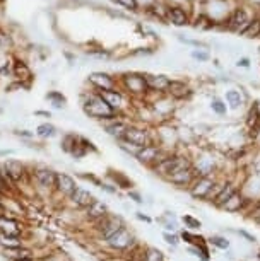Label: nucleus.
Masks as SVG:
<instances>
[{
    "label": "nucleus",
    "mask_w": 260,
    "mask_h": 261,
    "mask_svg": "<svg viewBox=\"0 0 260 261\" xmlns=\"http://www.w3.org/2000/svg\"><path fill=\"white\" fill-rule=\"evenodd\" d=\"M259 9L254 7L249 2H240L233 7L231 14L228 15L225 26L223 29L228 31V33H235V34H242L243 31L247 29V26L252 22V19L257 15Z\"/></svg>",
    "instance_id": "nucleus-1"
},
{
    "label": "nucleus",
    "mask_w": 260,
    "mask_h": 261,
    "mask_svg": "<svg viewBox=\"0 0 260 261\" xmlns=\"http://www.w3.org/2000/svg\"><path fill=\"white\" fill-rule=\"evenodd\" d=\"M82 110L89 118L98 120V122H108V120H113L120 116L118 113H115L110 106L105 103V99L99 96V92L91 91L82 94Z\"/></svg>",
    "instance_id": "nucleus-2"
},
{
    "label": "nucleus",
    "mask_w": 260,
    "mask_h": 261,
    "mask_svg": "<svg viewBox=\"0 0 260 261\" xmlns=\"http://www.w3.org/2000/svg\"><path fill=\"white\" fill-rule=\"evenodd\" d=\"M120 84L129 94L135 96V98H142V96L149 94L146 82V74H139V72H127L122 75Z\"/></svg>",
    "instance_id": "nucleus-3"
},
{
    "label": "nucleus",
    "mask_w": 260,
    "mask_h": 261,
    "mask_svg": "<svg viewBox=\"0 0 260 261\" xmlns=\"http://www.w3.org/2000/svg\"><path fill=\"white\" fill-rule=\"evenodd\" d=\"M190 166H192L190 160L187 157H183V155H166L161 162L156 164L153 167V171H154V174H158L166 179L168 176H171L173 172L185 169V167H190Z\"/></svg>",
    "instance_id": "nucleus-4"
},
{
    "label": "nucleus",
    "mask_w": 260,
    "mask_h": 261,
    "mask_svg": "<svg viewBox=\"0 0 260 261\" xmlns=\"http://www.w3.org/2000/svg\"><path fill=\"white\" fill-rule=\"evenodd\" d=\"M94 226H96V232L99 234V238H103L106 241V239H110L113 234H117L122 227H125V222H123V219L118 214H111L110 212L106 217H103L101 220H98Z\"/></svg>",
    "instance_id": "nucleus-5"
},
{
    "label": "nucleus",
    "mask_w": 260,
    "mask_h": 261,
    "mask_svg": "<svg viewBox=\"0 0 260 261\" xmlns=\"http://www.w3.org/2000/svg\"><path fill=\"white\" fill-rule=\"evenodd\" d=\"M166 22L177 27L192 26V10L182 3H166Z\"/></svg>",
    "instance_id": "nucleus-6"
},
{
    "label": "nucleus",
    "mask_w": 260,
    "mask_h": 261,
    "mask_svg": "<svg viewBox=\"0 0 260 261\" xmlns=\"http://www.w3.org/2000/svg\"><path fill=\"white\" fill-rule=\"evenodd\" d=\"M165 157H166V154L163 152L161 145H158V143H151V145L142 147L141 150L137 152L135 160H137L139 164H142V166H147L153 169L156 164L161 162Z\"/></svg>",
    "instance_id": "nucleus-7"
},
{
    "label": "nucleus",
    "mask_w": 260,
    "mask_h": 261,
    "mask_svg": "<svg viewBox=\"0 0 260 261\" xmlns=\"http://www.w3.org/2000/svg\"><path fill=\"white\" fill-rule=\"evenodd\" d=\"M216 188V181L213 176H197L194 183L190 184L189 193L194 200H206L209 198L213 190Z\"/></svg>",
    "instance_id": "nucleus-8"
},
{
    "label": "nucleus",
    "mask_w": 260,
    "mask_h": 261,
    "mask_svg": "<svg viewBox=\"0 0 260 261\" xmlns=\"http://www.w3.org/2000/svg\"><path fill=\"white\" fill-rule=\"evenodd\" d=\"M33 174V183L36 184L38 190L43 191H53L55 190V179H57V171H53L51 167L41 166L36 167V169L31 172Z\"/></svg>",
    "instance_id": "nucleus-9"
},
{
    "label": "nucleus",
    "mask_w": 260,
    "mask_h": 261,
    "mask_svg": "<svg viewBox=\"0 0 260 261\" xmlns=\"http://www.w3.org/2000/svg\"><path fill=\"white\" fill-rule=\"evenodd\" d=\"M106 244L113 251H127L135 244V238L132 234V231H129V227H122L117 234H113L110 239H106Z\"/></svg>",
    "instance_id": "nucleus-10"
},
{
    "label": "nucleus",
    "mask_w": 260,
    "mask_h": 261,
    "mask_svg": "<svg viewBox=\"0 0 260 261\" xmlns=\"http://www.w3.org/2000/svg\"><path fill=\"white\" fill-rule=\"evenodd\" d=\"M87 82L94 87L96 92H103V91H115L118 86L117 79L111 77L106 72H93V74L87 77Z\"/></svg>",
    "instance_id": "nucleus-11"
},
{
    "label": "nucleus",
    "mask_w": 260,
    "mask_h": 261,
    "mask_svg": "<svg viewBox=\"0 0 260 261\" xmlns=\"http://www.w3.org/2000/svg\"><path fill=\"white\" fill-rule=\"evenodd\" d=\"M0 169H2L3 174H5L14 184L19 183V181H22L24 176L27 174L26 166H24L21 160H17V159H7L5 162L0 166Z\"/></svg>",
    "instance_id": "nucleus-12"
},
{
    "label": "nucleus",
    "mask_w": 260,
    "mask_h": 261,
    "mask_svg": "<svg viewBox=\"0 0 260 261\" xmlns=\"http://www.w3.org/2000/svg\"><path fill=\"white\" fill-rule=\"evenodd\" d=\"M79 184L75 183V179L72 178L67 172H57V179H55V190L53 193L60 195L62 198H69V196L74 193V190Z\"/></svg>",
    "instance_id": "nucleus-13"
},
{
    "label": "nucleus",
    "mask_w": 260,
    "mask_h": 261,
    "mask_svg": "<svg viewBox=\"0 0 260 261\" xmlns=\"http://www.w3.org/2000/svg\"><path fill=\"white\" fill-rule=\"evenodd\" d=\"M93 200H94V196H93V193H91L89 190H86V188H82V186H77L74 190V193H72L69 198H67V203H69L72 208L84 210V208L89 207Z\"/></svg>",
    "instance_id": "nucleus-14"
},
{
    "label": "nucleus",
    "mask_w": 260,
    "mask_h": 261,
    "mask_svg": "<svg viewBox=\"0 0 260 261\" xmlns=\"http://www.w3.org/2000/svg\"><path fill=\"white\" fill-rule=\"evenodd\" d=\"M123 138H125L127 142L137 145V147H146V145L154 143L153 138H151V135H149V131H147L146 128H139V127H134V125L129 127V130H127V133Z\"/></svg>",
    "instance_id": "nucleus-15"
},
{
    "label": "nucleus",
    "mask_w": 260,
    "mask_h": 261,
    "mask_svg": "<svg viewBox=\"0 0 260 261\" xmlns=\"http://www.w3.org/2000/svg\"><path fill=\"white\" fill-rule=\"evenodd\" d=\"M146 82L149 92H154L158 96H165L168 92V87L171 84V79L168 75H156V74H146Z\"/></svg>",
    "instance_id": "nucleus-16"
},
{
    "label": "nucleus",
    "mask_w": 260,
    "mask_h": 261,
    "mask_svg": "<svg viewBox=\"0 0 260 261\" xmlns=\"http://www.w3.org/2000/svg\"><path fill=\"white\" fill-rule=\"evenodd\" d=\"M84 219L89 220V222L96 224L98 220H101L103 217H106L110 214V208H108V205L103 202V200H93L91 205L87 208H84Z\"/></svg>",
    "instance_id": "nucleus-17"
},
{
    "label": "nucleus",
    "mask_w": 260,
    "mask_h": 261,
    "mask_svg": "<svg viewBox=\"0 0 260 261\" xmlns=\"http://www.w3.org/2000/svg\"><path fill=\"white\" fill-rule=\"evenodd\" d=\"M22 224L17 219L10 217L9 214L0 215V234L5 236H15V238H22Z\"/></svg>",
    "instance_id": "nucleus-18"
},
{
    "label": "nucleus",
    "mask_w": 260,
    "mask_h": 261,
    "mask_svg": "<svg viewBox=\"0 0 260 261\" xmlns=\"http://www.w3.org/2000/svg\"><path fill=\"white\" fill-rule=\"evenodd\" d=\"M130 123H127L125 120L122 118H113V120H108V122H103V128L110 136H113L115 140H122L125 136L127 130H129Z\"/></svg>",
    "instance_id": "nucleus-19"
},
{
    "label": "nucleus",
    "mask_w": 260,
    "mask_h": 261,
    "mask_svg": "<svg viewBox=\"0 0 260 261\" xmlns=\"http://www.w3.org/2000/svg\"><path fill=\"white\" fill-rule=\"evenodd\" d=\"M194 179H195V171H194V166H190V167H185V169L173 172L171 176H168L166 181L175 184V186L178 188H190Z\"/></svg>",
    "instance_id": "nucleus-20"
},
{
    "label": "nucleus",
    "mask_w": 260,
    "mask_h": 261,
    "mask_svg": "<svg viewBox=\"0 0 260 261\" xmlns=\"http://www.w3.org/2000/svg\"><path fill=\"white\" fill-rule=\"evenodd\" d=\"M99 96L105 99V103L115 111V113L122 115L123 108H125V96H123L122 91H118V89H115V91H103V92H99Z\"/></svg>",
    "instance_id": "nucleus-21"
},
{
    "label": "nucleus",
    "mask_w": 260,
    "mask_h": 261,
    "mask_svg": "<svg viewBox=\"0 0 260 261\" xmlns=\"http://www.w3.org/2000/svg\"><path fill=\"white\" fill-rule=\"evenodd\" d=\"M166 96H170L173 101H182V99H189L190 98L192 89H190V86L185 82V80H171Z\"/></svg>",
    "instance_id": "nucleus-22"
},
{
    "label": "nucleus",
    "mask_w": 260,
    "mask_h": 261,
    "mask_svg": "<svg viewBox=\"0 0 260 261\" xmlns=\"http://www.w3.org/2000/svg\"><path fill=\"white\" fill-rule=\"evenodd\" d=\"M2 255L9 261H21V260H36L34 250L27 248L26 244L21 248H14V250H2Z\"/></svg>",
    "instance_id": "nucleus-23"
},
{
    "label": "nucleus",
    "mask_w": 260,
    "mask_h": 261,
    "mask_svg": "<svg viewBox=\"0 0 260 261\" xmlns=\"http://www.w3.org/2000/svg\"><path fill=\"white\" fill-rule=\"evenodd\" d=\"M243 205H245V196L240 193V191H235L221 208L225 212H230V214H237V212H240L243 208Z\"/></svg>",
    "instance_id": "nucleus-24"
},
{
    "label": "nucleus",
    "mask_w": 260,
    "mask_h": 261,
    "mask_svg": "<svg viewBox=\"0 0 260 261\" xmlns=\"http://www.w3.org/2000/svg\"><path fill=\"white\" fill-rule=\"evenodd\" d=\"M237 191V188L233 186L231 183H228L225 184V186H221V190H219V193L214 196V200H213V203H214V207H218V208H221L223 205H225L228 200H230V196Z\"/></svg>",
    "instance_id": "nucleus-25"
},
{
    "label": "nucleus",
    "mask_w": 260,
    "mask_h": 261,
    "mask_svg": "<svg viewBox=\"0 0 260 261\" xmlns=\"http://www.w3.org/2000/svg\"><path fill=\"white\" fill-rule=\"evenodd\" d=\"M12 74H14V77H17L19 80H21V86H24V80H31L33 79V74H31L29 67L26 65L24 62H15L14 67H12Z\"/></svg>",
    "instance_id": "nucleus-26"
},
{
    "label": "nucleus",
    "mask_w": 260,
    "mask_h": 261,
    "mask_svg": "<svg viewBox=\"0 0 260 261\" xmlns=\"http://www.w3.org/2000/svg\"><path fill=\"white\" fill-rule=\"evenodd\" d=\"M225 101L228 103V106L231 108V110H240V108L243 106V94L242 91H237V89H230L226 91L225 94Z\"/></svg>",
    "instance_id": "nucleus-27"
},
{
    "label": "nucleus",
    "mask_w": 260,
    "mask_h": 261,
    "mask_svg": "<svg viewBox=\"0 0 260 261\" xmlns=\"http://www.w3.org/2000/svg\"><path fill=\"white\" fill-rule=\"evenodd\" d=\"M21 246H24L22 238L0 234V248H2V250H14V248H21Z\"/></svg>",
    "instance_id": "nucleus-28"
},
{
    "label": "nucleus",
    "mask_w": 260,
    "mask_h": 261,
    "mask_svg": "<svg viewBox=\"0 0 260 261\" xmlns=\"http://www.w3.org/2000/svg\"><path fill=\"white\" fill-rule=\"evenodd\" d=\"M60 145H62V150L63 152H67V154H72V152H74L75 148L79 147V136L74 135V133L65 135L62 138V142H60Z\"/></svg>",
    "instance_id": "nucleus-29"
},
{
    "label": "nucleus",
    "mask_w": 260,
    "mask_h": 261,
    "mask_svg": "<svg viewBox=\"0 0 260 261\" xmlns=\"http://www.w3.org/2000/svg\"><path fill=\"white\" fill-rule=\"evenodd\" d=\"M214 169V160L213 159H201L199 164L194 167V171H197V176H211V172Z\"/></svg>",
    "instance_id": "nucleus-30"
},
{
    "label": "nucleus",
    "mask_w": 260,
    "mask_h": 261,
    "mask_svg": "<svg viewBox=\"0 0 260 261\" xmlns=\"http://www.w3.org/2000/svg\"><path fill=\"white\" fill-rule=\"evenodd\" d=\"M108 176H110V178L113 179L115 183H117V186H118V188H123V190H129V191H130V190H132V186H134V184H132V181H130L129 178H127L125 174H123V172H118V171H117V174H113V172H110V174H108Z\"/></svg>",
    "instance_id": "nucleus-31"
},
{
    "label": "nucleus",
    "mask_w": 260,
    "mask_h": 261,
    "mask_svg": "<svg viewBox=\"0 0 260 261\" xmlns=\"http://www.w3.org/2000/svg\"><path fill=\"white\" fill-rule=\"evenodd\" d=\"M182 239L187 241L190 246H206V239H204L202 236L194 234V232H190V231H183L182 232Z\"/></svg>",
    "instance_id": "nucleus-32"
},
{
    "label": "nucleus",
    "mask_w": 260,
    "mask_h": 261,
    "mask_svg": "<svg viewBox=\"0 0 260 261\" xmlns=\"http://www.w3.org/2000/svg\"><path fill=\"white\" fill-rule=\"evenodd\" d=\"M142 261H165V255L158 248H146L142 255Z\"/></svg>",
    "instance_id": "nucleus-33"
},
{
    "label": "nucleus",
    "mask_w": 260,
    "mask_h": 261,
    "mask_svg": "<svg viewBox=\"0 0 260 261\" xmlns=\"http://www.w3.org/2000/svg\"><path fill=\"white\" fill-rule=\"evenodd\" d=\"M117 143H118V148H120V150H123L127 155H132V157H135V155H137V152L142 148V147H137V145H134V143L127 142L125 138L117 140Z\"/></svg>",
    "instance_id": "nucleus-34"
},
{
    "label": "nucleus",
    "mask_w": 260,
    "mask_h": 261,
    "mask_svg": "<svg viewBox=\"0 0 260 261\" xmlns=\"http://www.w3.org/2000/svg\"><path fill=\"white\" fill-rule=\"evenodd\" d=\"M55 133H57V128L51 125V123H43V125L36 128V135L41 136V138H50V136H53Z\"/></svg>",
    "instance_id": "nucleus-35"
},
{
    "label": "nucleus",
    "mask_w": 260,
    "mask_h": 261,
    "mask_svg": "<svg viewBox=\"0 0 260 261\" xmlns=\"http://www.w3.org/2000/svg\"><path fill=\"white\" fill-rule=\"evenodd\" d=\"M211 110L214 111L216 115H226L228 111V104L226 101H223L221 98H213V101H211Z\"/></svg>",
    "instance_id": "nucleus-36"
},
{
    "label": "nucleus",
    "mask_w": 260,
    "mask_h": 261,
    "mask_svg": "<svg viewBox=\"0 0 260 261\" xmlns=\"http://www.w3.org/2000/svg\"><path fill=\"white\" fill-rule=\"evenodd\" d=\"M111 2H115L117 5L123 7V9H127V10H132V12H137L139 7H141L139 0H111Z\"/></svg>",
    "instance_id": "nucleus-37"
},
{
    "label": "nucleus",
    "mask_w": 260,
    "mask_h": 261,
    "mask_svg": "<svg viewBox=\"0 0 260 261\" xmlns=\"http://www.w3.org/2000/svg\"><path fill=\"white\" fill-rule=\"evenodd\" d=\"M182 220H183V224H185V227H189L190 231H199V229L202 227L201 220L195 219V217H192V215H183Z\"/></svg>",
    "instance_id": "nucleus-38"
},
{
    "label": "nucleus",
    "mask_w": 260,
    "mask_h": 261,
    "mask_svg": "<svg viewBox=\"0 0 260 261\" xmlns=\"http://www.w3.org/2000/svg\"><path fill=\"white\" fill-rule=\"evenodd\" d=\"M209 243L213 244V246L219 248V250H225V251L230 248V241L226 238H221V236H213V238L209 239Z\"/></svg>",
    "instance_id": "nucleus-39"
},
{
    "label": "nucleus",
    "mask_w": 260,
    "mask_h": 261,
    "mask_svg": "<svg viewBox=\"0 0 260 261\" xmlns=\"http://www.w3.org/2000/svg\"><path fill=\"white\" fill-rule=\"evenodd\" d=\"M190 55H192V58L197 60V62H201V63H206L211 60V53L207 50H194Z\"/></svg>",
    "instance_id": "nucleus-40"
},
{
    "label": "nucleus",
    "mask_w": 260,
    "mask_h": 261,
    "mask_svg": "<svg viewBox=\"0 0 260 261\" xmlns=\"http://www.w3.org/2000/svg\"><path fill=\"white\" fill-rule=\"evenodd\" d=\"M46 98L51 99V101H53V106H57V108H60V106H63V104H65V98H63L60 92H50Z\"/></svg>",
    "instance_id": "nucleus-41"
},
{
    "label": "nucleus",
    "mask_w": 260,
    "mask_h": 261,
    "mask_svg": "<svg viewBox=\"0 0 260 261\" xmlns=\"http://www.w3.org/2000/svg\"><path fill=\"white\" fill-rule=\"evenodd\" d=\"M163 238H165V241L168 244H171V246H178V243H180V239H178V236L175 234V232H165V234H163Z\"/></svg>",
    "instance_id": "nucleus-42"
},
{
    "label": "nucleus",
    "mask_w": 260,
    "mask_h": 261,
    "mask_svg": "<svg viewBox=\"0 0 260 261\" xmlns=\"http://www.w3.org/2000/svg\"><path fill=\"white\" fill-rule=\"evenodd\" d=\"M129 198H130V200H134V202L137 203V205H142V203H144L142 195H141V193H137V191H134V190H130V191H129Z\"/></svg>",
    "instance_id": "nucleus-43"
},
{
    "label": "nucleus",
    "mask_w": 260,
    "mask_h": 261,
    "mask_svg": "<svg viewBox=\"0 0 260 261\" xmlns=\"http://www.w3.org/2000/svg\"><path fill=\"white\" fill-rule=\"evenodd\" d=\"M99 188H101V190H105L106 193H110V195H115V193H117V186H113V184L101 183V184H99Z\"/></svg>",
    "instance_id": "nucleus-44"
},
{
    "label": "nucleus",
    "mask_w": 260,
    "mask_h": 261,
    "mask_svg": "<svg viewBox=\"0 0 260 261\" xmlns=\"http://www.w3.org/2000/svg\"><path fill=\"white\" fill-rule=\"evenodd\" d=\"M7 191H9V186H7L5 179L2 178V174H0V195L5 196V195H7Z\"/></svg>",
    "instance_id": "nucleus-45"
},
{
    "label": "nucleus",
    "mask_w": 260,
    "mask_h": 261,
    "mask_svg": "<svg viewBox=\"0 0 260 261\" xmlns=\"http://www.w3.org/2000/svg\"><path fill=\"white\" fill-rule=\"evenodd\" d=\"M237 65L242 67V68H249V67H250V60H249V58H238Z\"/></svg>",
    "instance_id": "nucleus-46"
},
{
    "label": "nucleus",
    "mask_w": 260,
    "mask_h": 261,
    "mask_svg": "<svg viewBox=\"0 0 260 261\" xmlns=\"http://www.w3.org/2000/svg\"><path fill=\"white\" fill-rule=\"evenodd\" d=\"M153 50L151 48H139V51H134V55H151Z\"/></svg>",
    "instance_id": "nucleus-47"
},
{
    "label": "nucleus",
    "mask_w": 260,
    "mask_h": 261,
    "mask_svg": "<svg viewBox=\"0 0 260 261\" xmlns=\"http://www.w3.org/2000/svg\"><path fill=\"white\" fill-rule=\"evenodd\" d=\"M135 217H137L139 220H144V222H147V224H151V219L147 215H144L142 212H135Z\"/></svg>",
    "instance_id": "nucleus-48"
},
{
    "label": "nucleus",
    "mask_w": 260,
    "mask_h": 261,
    "mask_svg": "<svg viewBox=\"0 0 260 261\" xmlns=\"http://www.w3.org/2000/svg\"><path fill=\"white\" fill-rule=\"evenodd\" d=\"M238 234H240V236H243V238H245L247 241H250V243H255V238H254V236H250L249 232H245V231H238Z\"/></svg>",
    "instance_id": "nucleus-49"
},
{
    "label": "nucleus",
    "mask_w": 260,
    "mask_h": 261,
    "mask_svg": "<svg viewBox=\"0 0 260 261\" xmlns=\"http://www.w3.org/2000/svg\"><path fill=\"white\" fill-rule=\"evenodd\" d=\"M17 135H21V136H27V138H29V136H33V133H29V131H27V130L17 131Z\"/></svg>",
    "instance_id": "nucleus-50"
},
{
    "label": "nucleus",
    "mask_w": 260,
    "mask_h": 261,
    "mask_svg": "<svg viewBox=\"0 0 260 261\" xmlns=\"http://www.w3.org/2000/svg\"><path fill=\"white\" fill-rule=\"evenodd\" d=\"M2 198H3V196H2V195H0V215H3V214H5V208H3Z\"/></svg>",
    "instance_id": "nucleus-51"
},
{
    "label": "nucleus",
    "mask_w": 260,
    "mask_h": 261,
    "mask_svg": "<svg viewBox=\"0 0 260 261\" xmlns=\"http://www.w3.org/2000/svg\"><path fill=\"white\" fill-rule=\"evenodd\" d=\"M21 261H38V260H21Z\"/></svg>",
    "instance_id": "nucleus-52"
},
{
    "label": "nucleus",
    "mask_w": 260,
    "mask_h": 261,
    "mask_svg": "<svg viewBox=\"0 0 260 261\" xmlns=\"http://www.w3.org/2000/svg\"><path fill=\"white\" fill-rule=\"evenodd\" d=\"M259 260H260V255H259Z\"/></svg>",
    "instance_id": "nucleus-53"
}]
</instances>
